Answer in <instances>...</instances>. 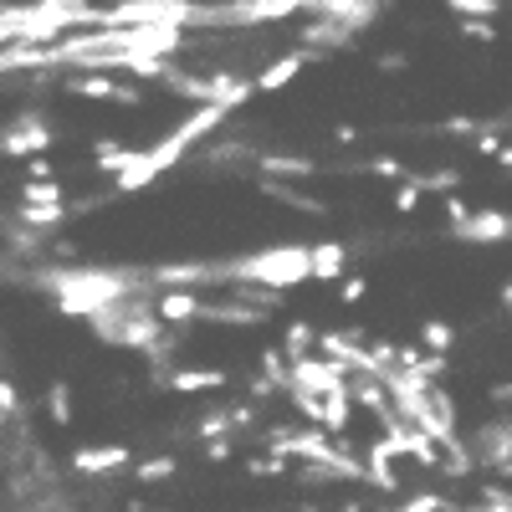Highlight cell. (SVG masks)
<instances>
[{
    "label": "cell",
    "mask_w": 512,
    "mask_h": 512,
    "mask_svg": "<svg viewBox=\"0 0 512 512\" xmlns=\"http://www.w3.org/2000/svg\"><path fill=\"white\" fill-rule=\"evenodd\" d=\"M451 236H456L461 246H502V241L512 236V216H507V210H492V205L466 210V221H456Z\"/></svg>",
    "instance_id": "cell-1"
},
{
    "label": "cell",
    "mask_w": 512,
    "mask_h": 512,
    "mask_svg": "<svg viewBox=\"0 0 512 512\" xmlns=\"http://www.w3.org/2000/svg\"><path fill=\"white\" fill-rule=\"evenodd\" d=\"M67 461H72V472H82V477H113V472H123V466L134 461V451H128L123 441H108V446H77Z\"/></svg>",
    "instance_id": "cell-2"
},
{
    "label": "cell",
    "mask_w": 512,
    "mask_h": 512,
    "mask_svg": "<svg viewBox=\"0 0 512 512\" xmlns=\"http://www.w3.org/2000/svg\"><path fill=\"white\" fill-rule=\"evenodd\" d=\"M52 123L41 118H21L11 134H0V159H26V154H47L52 149Z\"/></svg>",
    "instance_id": "cell-3"
},
{
    "label": "cell",
    "mask_w": 512,
    "mask_h": 512,
    "mask_svg": "<svg viewBox=\"0 0 512 512\" xmlns=\"http://www.w3.org/2000/svg\"><path fill=\"white\" fill-rule=\"evenodd\" d=\"M308 62H318V47H297V52H287V57H277L272 67L256 72L251 88H256V93H282L287 82H297V72H303Z\"/></svg>",
    "instance_id": "cell-4"
},
{
    "label": "cell",
    "mask_w": 512,
    "mask_h": 512,
    "mask_svg": "<svg viewBox=\"0 0 512 512\" xmlns=\"http://www.w3.org/2000/svg\"><path fill=\"white\" fill-rule=\"evenodd\" d=\"M477 456H482V461H492L502 477L512 472V425H507V415H497V425L487 420L482 431H477Z\"/></svg>",
    "instance_id": "cell-5"
},
{
    "label": "cell",
    "mask_w": 512,
    "mask_h": 512,
    "mask_svg": "<svg viewBox=\"0 0 512 512\" xmlns=\"http://www.w3.org/2000/svg\"><path fill=\"white\" fill-rule=\"evenodd\" d=\"M364 482H374L379 492H400V472H395V451L390 441H369L364 446Z\"/></svg>",
    "instance_id": "cell-6"
},
{
    "label": "cell",
    "mask_w": 512,
    "mask_h": 512,
    "mask_svg": "<svg viewBox=\"0 0 512 512\" xmlns=\"http://www.w3.org/2000/svg\"><path fill=\"white\" fill-rule=\"evenodd\" d=\"M349 267V246L344 241H318L308 246V282H333Z\"/></svg>",
    "instance_id": "cell-7"
},
{
    "label": "cell",
    "mask_w": 512,
    "mask_h": 512,
    "mask_svg": "<svg viewBox=\"0 0 512 512\" xmlns=\"http://www.w3.org/2000/svg\"><path fill=\"white\" fill-rule=\"evenodd\" d=\"M221 384H231V369H175V374H164V390H175V395H205V390H221Z\"/></svg>",
    "instance_id": "cell-8"
},
{
    "label": "cell",
    "mask_w": 512,
    "mask_h": 512,
    "mask_svg": "<svg viewBox=\"0 0 512 512\" xmlns=\"http://www.w3.org/2000/svg\"><path fill=\"white\" fill-rule=\"evenodd\" d=\"M154 313L159 323H200V297L190 287H169L154 297Z\"/></svg>",
    "instance_id": "cell-9"
},
{
    "label": "cell",
    "mask_w": 512,
    "mask_h": 512,
    "mask_svg": "<svg viewBox=\"0 0 512 512\" xmlns=\"http://www.w3.org/2000/svg\"><path fill=\"white\" fill-rule=\"evenodd\" d=\"M256 164H262V175H277V180L318 175V159H308V154H256Z\"/></svg>",
    "instance_id": "cell-10"
},
{
    "label": "cell",
    "mask_w": 512,
    "mask_h": 512,
    "mask_svg": "<svg viewBox=\"0 0 512 512\" xmlns=\"http://www.w3.org/2000/svg\"><path fill=\"white\" fill-rule=\"evenodd\" d=\"M134 144H118V139H98L93 144V169H98V175H118V169L123 164H134Z\"/></svg>",
    "instance_id": "cell-11"
},
{
    "label": "cell",
    "mask_w": 512,
    "mask_h": 512,
    "mask_svg": "<svg viewBox=\"0 0 512 512\" xmlns=\"http://www.w3.org/2000/svg\"><path fill=\"white\" fill-rule=\"evenodd\" d=\"M67 93H77V98H93V103H108V93H113V77H108V72H98V67H82V72L67 82Z\"/></svg>",
    "instance_id": "cell-12"
},
{
    "label": "cell",
    "mask_w": 512,
    "mask_h": 512,
    "mask_svg": "<svg viewBox=\"0 0 512 512\" xmlns=\"http://www.w3.org/2000/svg\"><path fill=\"white\" fill-rule=\"evenodd\" d=\"M313 344H318V328L297 318V323H287V333H282V344H277V349H282L287 359H297V354H313Z\"/></svg>",
    "instance_id": "cell-13"
},
{
    "label": "cell",
    "mask_w": 512,
    "mask_h": 512,
    "mask_svg": "<svg viewBox=\"0 0 512 512\" xmlns=\"http://www.w3.org/2000/svg\"><path fill=\"white\" fill-rule=\"evenodd\" d=\"M420 344L431 349V354H451V349H456V328H451L446 318H425V323H420Z\"/></svg>",
    "instance_id": "cell-14"
},
{
    "label": "cell",
    "mask_w": 512,
    "mask_h": 512,
    "mask_svg": "<svg viewBox=\"0 0 512 512\" xmlns=\"http://www.w3.org/2000/svg\"><path fill=\"white\" fill-rule=\"evenodd\" d=\"M175 472H180V461H175V456L164 451V456H149V461H139V466H134V482L154 487V482H169Z\"/></svg>",
    "instance_id": "cell-15"
},
{
    "label": "cell",
    "mask_w": 512,
    "mask_h": 512,
    "mask_svg": "<svg viewBox=\"0 0 512 512\" xmlns=\"http://www.w3.org/2000/svg\"><path fill=\"white\" fill-rule=\"evenodd\" d=\"M57 200H67V190L57 185V175H52V180H26V185H21V205H57Z\"/></svg>",
    "instance_id": "cell-16"
},
{
    "label": "cell",
    "mask_w": 512,
    "mask_h": 512,
    "mask_svg": "<svg viewBox=\"0 0 512 512\" xmlns=\"http://www.w3.org/2000/svg\"><path fill=\"white\" fill-rule=\"evenodd\" d=\"M47 415H52V425H72V384L67 379L47 384Z\"/></svg>",
    "instance_id": "cell-17"
},
{
    "label": "cell",
    "mask_w": 512,
    "mask_h": 512,
    "mask_svg": "<svg viewBox=\"0 0 512 512\" xmlns=\"http://www.w3.org/2000/svg\"><path fill=\"white\" fill-rule=\"evenodd\" d=\"M415 185L425 195H451V190H461V169H431V175H415Z\"/></svg>",
    "instance_id": "cell-18"
},
{
    "label": "cell",
    "mask_w": 512,
    "mask_h": 512,
    "mask_svg": "<svg viewBox=\"0 0 512 512\" xmlns=\"http://www.w3.org/2000/svg\"><path fill=\"white\" fill-rule=\"evenodd\" d=\"M420 205H425V190L415 185V175H400L395 180V210H400V216H415Z\"/></svg>",
    "instance_id": "cell-19"
},
{
    "label": "cell",
    "mask_w": 512,
    "mask_h": 512,
    "mask_svg": "<svg viewBox=\"0 0 512 512\" xmlns=\"http://www.w3.org/2000/svg\"><path fill=\"white\" fill-rule=\"evenodd\" d=\"M246 477H287V456H277V451L246 456Z\"/></svg>",
    "instance_id": "cell-20"
},
{
    "label": "cell",
    "mask_w": 512,
    "mask_h": 512,
    "mask_svg": "<svg viewBox=\"0 0 512 512\" xmlns=\"http://www.w3.org/2000/svg\"><path fill=\"white\" fill-rule=\"evenodd\" d=\"M456 21H461V36L482 41V47H492V41H502V36H497V26H492V16H456Z\"/></svg>",
    "instance_id": "cell-21"
},
{
    "label": "cell",
    "mask_w": 512,
    "mask_h": 512,
    "mask_svg": "<svg viewBox=\"0 0 512 512\" xmlns=\"http://www.w3.org/2000/svg\"><path fill=\"white\" fill-rule=\"evenodd\" d=\"M451 16H497L502 0H446Z\"/></svg>",
    "instance_id": "cell-22"
},
{
    "label": "cell",
    "mask_w": 512,
    "mask_h": 512,
    "mask_svg": "<svg viewBox=\"0 0 512 512\" xmlns=\"http://www.w3.org/2000/svg\"><path fill=\"white\" fill-rule=\"evenodd\" d=\"M333 282H338V303H349V308L369 297V282H364V277H344V272H338Z\"/></svg>",
    "instance_id": "cell-23"
},
{
    "label": "cell",
    "mask_w": 512,
    "mask_h": 512,
    "mask_svg": "<svg viewBox=\"0 0 512 512\" xmlns=\"http://www.w3.org/2000/svg\"><path fill=\"white\" fill-rule=\"evenodd\" d=\"M231 451H236V441L221 431V436H205V451H200V456H205L210 466H221V461H231Z\"/></svg>",
    "instance_id": "cell-24"
},
{
    "label": "cell",
    "mask_w": 512,
    "mask_h": 512,
    "mask_svg": "<svg viewBox=\"0 0 512 512\" xmlns=\"http://www.w3.org/2000/svg\"><path fill=\"white\" fill-rule=\"evenodd\" d=\"M262 374L282 390V384H287V354H282V349H262Z\"/></svg>",
    "instance_id": "cell-25"
},
{
    "label": "cell",
    "mask_w": 512,
    "mask_h": 512,
    "mask_svg": "<svg viewBox=\"0 0 512 512\" xmlns=\"http://www.w3.org/2000/svg\"><path fill=\"white\" fill-rule=\"evenodd\" d=\"M369 175H379V180H400V175H410V169H405L395 154H374V159H369Z\"/></svg>",
    "instance_id": "cell-26"
},
{
    "label": "cell",
    "mask_w": 512,
    "mask_h": 512,
    "mask_svg": "<svg viewBox=\"0 0 512 512\" xmlns=\"http://www.w3.org/2000/svg\"><path fill=\"white\" fill-rule=\"evenodd\" d=\"M446 507H451V497H441V492H415L405 502V512H446Z\"/></svg>",
    "instance_id": "cell-27"
},
{
    "label": "cell",
    "mask_w": 512,
    "mask_h": 512,
    "mask_svg": "<svg viewBox=\"0 0 512 512\" xmlns=\"http://www.w3.org/2000/svg\"><path fill=\"white\" fill-rule=\"evenodd\" d=\"M472 139H477V154H497V149H502V123H497V128H482V123H477Z\"/></svg>",
    "instance_id": "cell-28"
},
{
    "label": "cell",
    "mask_w": 512,
    "mask_h": 512,
    "mask_svg": "<svg viewBox=\"0 0 512 512\" xmlns=\"http://www.w3.org/2000/svg\"><path fill=\"white\" fill-rule=\"evenodd\" d=\"M57 175V164L47 154H26V180H52Z\"/></svg>",
    "instance_id": "cell-29"
},
{
    "label": "cell",
    "mask_w": 512,
    "mask_h": 512,
    "mask_svg": "<svg viewBox=\"0 0 512 512\" xmlns=\"http://www.w3.org/2000/svg\"><path fill=\"white\" fill-rule=\"evenodd\" d=\"M246 395H251V400H272V395H282V390H277L267 374H251V379H246Z\"/></svg>",
    "instance_id": "cell-30"
},
{
    "label": "cell",
    "mask_w": 512,
    "mask_h": 512,
    "mask_svg": "<svg viewBox=\"0 0 512 512\" xmlns=\"http://www.w3.org/2000/svg\"><path fill=\"white\" fill-rule=\"evenodd\" d=\"M108 103H118V108H139V103H144V93H139V88H128V82H123V88H118V82H113V93H108Z\"/></svg>",
    "instance_id": "cell-31"
},
{
    "label": "cell",
    "mask_w": 512,
    "mask_h": 512,
    "mask_svg": "<svg viewBox=\"0 0 512 512\" xmlns=\"http://www.w3.org/2000/svg\"><path fill=\"white\" fill-rule=\"evenodd\" d=\"M221 431H231V415H226V410H216V415L200 420V441H205V436H221Z\"/></svg>",
    "instance_id": "cell-32"
},
{
    "label": "cell",
    "mask_w": 512,
    "mask_h": 512,
    "mask_svg": "<svg viewBox=\"0 0 512 512\" xmlns=\"http://www.w3.org/2000/svg\"><path fill=\"white\" fill-rule=\"evenodd\" d=\"M441 210H446V221L456 226V221H466V210H472V205H466V200L451 190V195H441Z\"/></svg>",
    "instance_id": "cell-33"
},
{
    "label": "cell",
    "mask_w": 512,
    "mask_h": 512,
    "mask_svg": "<svg viewBox=\"0 0 512 512\" xmlns=\"http://www.w3.org/2000/svg\"><path fill=\"white\" fill-rule=\"evenodd\" d=\"M0 410H6V415H21V395H16L11 379H0Z\"/></svg>",
    "instance_id": "cell-34"
},
{
    "label": "cell",
    "mask_w": 512,
    "mask_h": 512,
    "mask_svg": "<svg viewBox=\"0 0 512 512\" xmlns=\"http://www.w3.org/2000/svg\"><path fill=\"white\" fill-rule=\"evenodd\" d=\"M482 507H497V512H507V507H512V497H507V487H487V497H482Z\"/></svg>",
    "instance_id": "cell-35"
},
{
    "label": "cell",
    "mask_w": 512,
    "mask_h": 512,
    "mask_svg": "<svg viewBox=\"0 0 512 512\" xmlns=\"http://www.w3.org/2000/svg\"><path fill=\"white\" fill-rule=\"evenodd\" d=\"M405 67H410L405 52H384V57H379V72H405Z\"/></svg>",
    "instance_id": "cell-36"
},
{
    "label": "cell",
    "mask_w": 512,
    "mask_h": 512,
    "mask_svg": "<svg viewBox=\"0 0 512 512\" xmlns=\"http://www.w3.org/2000/svg\"><path fill=\"white\" fill-rule=\"evenodd\" d=\"M472 128H477V118H461V113L446 118V134H472Z\"/></svg>",
    "instance_id": "cell-37"
},
{
    "label": "cell",
    "mask_w": 512,
    "mask_h": 512,
    "mask_svg": "<svg viewBox=\"0 0 512 512\" xmlns=\"http://www.w3.org/2000/svg\"><path fill=\"white\" fill-rule=\"evenodd\" d=\"M333 139H338V144H354L359 128H354V123H333Z\"/></svg>",
    "instance_id": "cell-38"
},
{
    "label": "cell",
    "mask_w": 512,
    "mask_h": 512,
    "mask_svg": "<svg viewBox=\"0 0 512 512\" xmlns=\"http://www.w3.org/2000/svg\"><path fill=\"white\" fill-rule=\"evenodd\" d=\"M492 400L507 410V400H512V384H507V379H497V384H492Z\"/></svg>",
    "instance_id": "cell-39"
}]
</instances>
